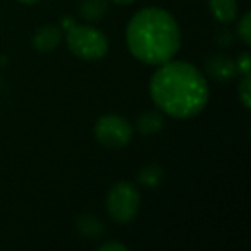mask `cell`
I'll use <instances>...</instances> for the list:
<instances>
[{
    "label": "cell",
    "mask_w": 251,
    "mask_h": 251,
    "mask_svg": "<svg viewBox=\"0 0 251 251\" xmlns=\"http://www.w3.org/2000/svg\"><path fill=\"white\" fill-rule=\"evenodd\" d=\"M136 127L141 134L148 136V134H155L158 131H162L164 127V117L158 112H145L138 117Z\"/></svg>",
    "instance_id": "cell-10"
},
{
    "label": "cell",
    "mask_w": 251,
    "mask_h": 251,
    "mask_svg": "<svg viewBox=\"0 0 251 251\" xmlns=\"http://www.w3.org/2000/svg\"><path fill=\"white\" fill-rule=\"evenodd\" d=\"M98 250L101 251H126L127 248L124 246V244H119V243H105V244H100L98 246Z\"/></svg>",
    "instance_id": "cell-16"
},
{
    "label": "cell",
    "mask_w": 251,
    "mask_h": 251,
    "mask_svg": "<svg viewBox=\"0 0 251 251\" xmlns=\"http://www.w3.org/2000/svg\"><path fill=\"white\" fill-rule=\"evenodd\" d=\"M67 47L76 57L84 60H98L107 53L108 43L101 31L91 26L71 25L67 28Z\"/></svg>",
    "instance_id": "cell-3"
},
{
    "label": "cell",
    "mask_w": 251,
    "mask_h": 251,
    "mask_svg": "<svg viewBox=\"0 0 251 251\" xmlns=\"http://www.w3.org/2000/svg\"><path fill=\"white\" fill-rule=\"evenodd\" d=\"M76 226H77V229H79V232L83 234V236L91 237V239H95V237H100L101 234L105 232L103 222H101V220H98L97 217H93V215H81L79 219H77Z\"/></svg>",
    "instance_id": "cell-12"
},
{
    "label": "cell",
    "mask_w": 251,
    "mask_h": 251,
    "mask_svg": "<svg viewBox=\"0 0 251 251\" xmlns=\"http://www.w3.org/2000/svg\"><path fill=\"white\" fill-rule=\"evenodd\" d=\"M210 11L213 18L222 25H229L237 18V2L236 0H208Z\"/></svg>",
    "instance_id": "cell-8"
},
{
    "label": "cell",
    "mask_w": 251,
    "mask_h": 251,
    "mask_svg": "<svg viewBox=\"0 0 251 251\" xmlns=\"http://www.w3.org/2000/svg\"><path fill=\"white\" fill-rule=\"evenodd\" d=\"M164 181V171L158 164H148L138 172V182L145 188H158Z\"/></svg>",
    "instance_id": "cell-11"
},
{
    "label": "cell",
    "mask_w": 251,
    "mask_h": 251,
    "mask_svg": "<svg viewBox=\"0 0 251 251\" xmlns=\"http://www.w3.org/2000/svg\"><path fill=\"white\" fill-rule=\"evenodd\" d=\"M140 191L131 182H117L107 196V210L119 224H127L136 217L140 208Z\"/></svg>",
    "instance_id": "cell-4"
},
{
    "label": "cell",
    "mask_w": 251,
    "mask_h": 251,
    "mask_svg": "<svg viewBox=\"0 0 251 251\" xmlns=\"http://www.w3.org/2000/svg\"><path fill=\"white\" fill-rule=\"evenodd\" d=\"M19 2H23V4H35L38 0H19Z\"/></svg>",
    "instance_id": "cell-19"
},
{
    "label": "cell",
    "mask_w": 251,
    "mask_h": 251,
    "mask_svg": "<svg viewBox=\"0 0 251 251\" xmlns=\"http://www.w3.org/2000/svg\"><path fill=\"white\" fill-rule=\"evenodd\" d=\"M95 136L107 148H122L129 145L133 138V127L124 117L115 114L103 115L95 124Z\"/></svg>",
    "instance_id": "cell-5"
},
{
    "label": "cell",
    "mask_w": 251,
    "mask_h": 251,
    "mask_svg": "<svg viewBox=\"0 0 251 251\" xmlns=\"http://www.w3.org/2000/svg\"><path fill=\"white\" fill-rule=\"evenodd\" d=\"M205 69L210 74V77L219 83H230L237 76L236 62L227 55H213L206 59Z\"/></svg>",
    "instance_id": "cell-6"
},
{
    "label": "cell",
    "mask_w": 251,
    "mask_h": 251,
    "mask_svg": "<svg viewBox=\"0 0 251 251\" xmlns=\"http://www.w3.org/2000/svg\"><path fill=\"white\" fill-rule=\"evenodd\" d=\"M250 64H251V59H250V53H241L239 59H237L236 62V67H237V73H241L244 76V74H250Z\"/></svg>",
    "instance_id": "cell-15"
},
{
    "label": "cell",
    "mask_w": 251,
    "mask_h": 251,
    "mask_svg": "<svg viewBox=\"0 0 251 251\" xmlns=\"http://www.w3.org/2000/svg\"><path fill=\"white\" fill-rule=\"evenodd\" d=\"M230 42H232V38H230L229 33H227V31L220 33V36H219V45L220 47H229Z\"/></svg>",
    "instance_id": "cell-17"
},
{
    "label": "cell",
    "mask_w": 251,
    "mask_h": 251,
    "mask_svg": "<svg viewBox=\"0 0 251 251\" xmlns=\"http://www.w3.org/2000/svg\"><path fill=\"white\" fill-rule=\"evenodd\" d=\"M60 43V29L57 26H42L33 36V47L38 52H50Z\"/></svg>",
    "instance_id": "cell-7"
},
{
    "label": "cell",
    "mask_w": 251,
    "mask_h": 251,
    "mask_svg": "<svg viewBox=\"0 0 251 251\" xmlns=\"http://www.w3.org/2000/svg\"><path fill=\"white\" fill-rule=\"evenodd\" d=\"M108 12L107 0H83V4L79 5V14L86 21H100L105 18Z\"/></svg>",
    "instance_id": "cell-9"
},
{
    "label": "cell",
    "mask_w": 251,
    "mask_h": 251,
    "mask_svg": "<svg viewBox=\"0 0 251 251\" xmlns=\"http://www.w3.org/2000/svg\"><path fill=\"white\" fill-rule=\"evenodd\" d=\"M150 95L162 112L174 119H189L205 108L208 84L195 66L169 60L160 64L151 76Z\"/></svg>",
    "instance_id": "cell-1"
},
{
    "label": "cell",
    "mask_w": 251,
    "mask_h": 251,
    "mask_svg": "<svg viewBox=\"0 0 251 251\" xmlns=\"http://www.w3.org/2000/svg\"><path fill=\"white\" fill-rule=\"evenodd\" d=\"M115 4H131V2H134V0H114Z\"/></svg>",
    "instance_id": "cell-18"
},
{
    "label": "cell",
    "mask_w": 251,
    "mask_h": 251,
    "mask_svg": "<svg viewBox=\"0 0 251 251\" xmlns=\"http://www.w3.org/2000/svg\"><path fill=\"white\" fill-rule=\"evenodd\" d=\"M237 93H239V98L243 101L244 108L251 107V79L250 74H244L243 79L239 83V88H237Z\"/></svg>",
    "instance_id": "cell-13"
},
{
    "label": "cell",
    "mask_w": 251,
    "mask_h": 251,
    "mask_svg": "<svg viewBox=\"0 0 251 251\" xmlns=\"http://www.w3.org/2000/svg\"><path fill=\"white\" fill-rule=\"evenodd\" d=\"M237 35H239V38L243 40L246 45L251 43V16H250V12L244 14L243 19L239 21V25H237Z\"/></svg>",
    "instance_id": "cell-14"
},
{
    "label": "cell",
    "mask_w": 251,
    "mask_h": 251,
    "mask_svg": "<svg viewBox=\"0 0 251 251\" xmlns=\"http://www.w3.org/2000/svg\"><path fill=\"white\" fill-rule=\"evenodd\" d=\"M126 40L138 60L150 66H160L177 53L181 31L171 12L148 7L131 18L126 29Z\"/></svg>",
    "instance_id": "cell-2"
}]
</instances>
